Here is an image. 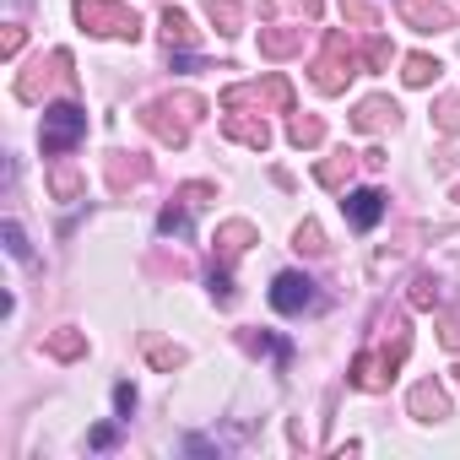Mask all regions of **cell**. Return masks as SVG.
<instances>
[{
	"mask_svg": "<svg viewBox=\"0 0 460 460\" xmlns=\"http://www.w3.org/2000/svg\"><path fill=\"white\" fill-rule=\"evenodd\" d=\"M76 22L98 39H136L141 33V17L119 0H76Z\"/></svg>",
	"mask_w": 460,
	"mask_h": 460,
	"instance_id": "1",
	"label": "cell"
},
{
	"mask_svg": "<svg viewBox=\"0 0 460 460\" xmlns=\"http://www.w3.org/2000/svg\"><path fill=\"white\" fill-rule=\"evenodd\" d=\"M87 136V114L76 109V103H55V109H44V157H66L76 141Z\"/></svg>",
	"mask_w": 460,
	"mask_h": 460,
	"instance_id": "2",
	"label": "cell"
},
{
	"mask_svg": "<svg viewBox=\"0 0 460 460\" xmlns=\"http://www.w3.org/2000/svg\"><path fill=\"white\" fill-rule=\"evenodd\" d=\"M352 76H358V55H352V44L341 33H331L325 39V55L314 60V87L320 93H341Z\"/></svg>",
	"mask_w": 460,
	"mask_h": 460,
	"instance_id": "3",
	"label": "cell"
},
{
	"mask_svg": "<svg viewBox=\"0 0 460 460\" xmlns=\"http://www.w3.org/2000/svg\"><path fill=\"white\" fill-rule=\"evenodd\" d=\"M320 304V288L304 277V271H282L277 282H271V309L277 314H304V309H314Z\"/></svg>",
	"mask_w": 460,
	"mask_h": 460,
	"instance_id": "4",
	"label": "cell"
},
{
	"mask_svg": "<svg viewBox=\"0 0 460 460\" xmlns=\"http://www.w3.org/2000/svg\"><path fill=\"white\" fill-rule=\"evenodd\" d=\"M401 358H406V352H363V358L352 363V385H363V390H385Z\"/></svg>",
	"mask_w": 460,
	"mask_h": 460,
	"instance_id": "5",
	"label": "cell"
},
{
	"mask_svg": "<svg viewBox=\"0 0 460 460\" xmlns=\"http://www.w3.org/2000/svg\"><path fill=\"white\" fill-rule=\"evenodd\" d=\"M341 206H347V222L358 227V234H368V227L385 217V195H379V190H352Z\"/></svg>",
	"mask_w": 460,
	"mask_h": 460,
	"instance_id": "6",
	"label": "cell"
},
{
	"mask_svg": "<svg viewBox=\"0 0 460 460\" xmlns=\"http://www.w3.org/2000/svg\"><path fill=\"white\" fill-rule=\"evenodd\" d=\"M250 244H255V227H250V222H222V227H217V250H222V261H239Z\"/></svg>",
	"mask_w": 460,
	"mask_h": 460,
	"instance_id": "7",
	"label": "cell"
},
{
	"mask_svg": "<svg viewBox=\"0 0 460 460\" xmlns=\"http://www.w3.org/2000/svg\"><path fill=\"white\" fill-rule=\"evenodd\" d=\"M395 114H401V109H395L390 98H368V103H358L352 125H358V130H385V125L395 130Z\"/></svg>",
	"mask_w": 460,
	"mask_h": 460,
	"instance_id": "8",
	"label": "cell"
},
{
	"mask_svg": "<svg viewBox=\"0 0 460 460\" xmlns=\"http://www.w3.org/2000/svg\"><path fill=\"white\" fill-rule=\"evenodd\" d=\"M234 141H244V146H255V152H266L271 146V130H266V119H227L222 125Z\"/></svg>",
	"mask_w": 460,
	"mask_h": 460,
	"instance_id": "9",
	"label": "cell"
},
{
	"mask_svg": "<svg viewBox=\"0 0 460 460\" xmlns=\"http://www.w3.org/2000/svg\"><path fill=\"white\" fill-rule=\"evenodd\" d=\"M206 17L217 22V33H239L244 28V6H239V0H206Z\"/></svg>",
	"mask_w": 460,
	"mask_h": 460,
	"instance_id": "10",
	"label": "cell"
},
{
	"mask_svg": "<svg viewBox=\"0 0 460 460\" xmlns=\"http://www.w3.org/2000/svg\"><path fill=\"white\" fill-rule=\"evenodd\" d=\"M449 411V401H444V390H433V385H417L411 390V417H422V422H433V417H444Z\"/></svg>",
	"mask_w": 460,
	"mask_h": 460,
	"instance_id": "11",
	"label": "cell"
},
{
	"mask_svg": "<svg viewBox=\"0 0 460 460\" xmlns=\"http://www.w3.org/2000/svg\"><path fill=\"white\" fill-rule=\"evenodd\" d=\"M288 141H293V146H320V141H325V125H320V119H304V114H293V125H288Z\"/></svg>",
	"mask_w": 460,
	"mask_h": 460,
	"instance_id": "12",
	"label": "cell"
},
{
	"mask_svg": "<svg viewBox=\"0 0 460 460\" xmlns=\"http://www.w3.org/2000/svg\"><path fill=\"white\" fill-rule=\"evenodd\" d=\"M44 347H49L55 358H66V363H71V358H82V352H87V336H82V331H55Z\"/></svg>",
	"mask_w": 460,
	"mask_h": 460,
	"instance_id": "13",
	"label": "cell"
},
{
	"mask_svg": "<svg viewBox=\"0 0 460 460\" xmlns=\"http://www.w3.org/2000/svg\"><path fill=\"white\" fill-rule=\"evenodd\" d=\"M190 200H173V206H163V217H157V234H190V211H184Z\"/></svg>",
	"mask_w": 460,
	"mask_h": 460,
	"instance_id": "14",
	"label": "cell"
},
{
	"mask_svg": "<svg viewBox=\"0 0 460 460\" xmlns=\"http://www.w3.org/2000/svg\"><path fill=\"white\" fill-rule=\"evenodd\" d=\"M163 39H168V49H173V44H179V49H184V44H190V39H195V33H190V17H184V12H173V6H168V12H163Z\"/></svg>",
	"mask_w": 460,
	"mask_h": 460,
	"instance_id": "15",
	"label": "cell"
},
{
	"mask_svg": "<svg viewBox=\"0 0 460 460\" xmlns=\"http://www.w3.org/2000/svg\"><path fill=\"white\" fill-rule=\"evenodd\" d=\"M428 82H438V60L433 55H411L406 60V87H428Z\"/></svg>",
	"mask_w": 460,
	"mask_h": 460,
	"instance_id": "16",
	"label": "cell"
},
{
	"mask_svg": "<svg viewBox=\"0 0 460 460\" xmlns=\"http://www.w3.org/2000/svg\"><path fill=\"white\" fill-rule=\"evenodd\" d=\"M304 44V33H261V49L271 55V60H282V55H293Z\"/></svg>",
	"mask_w": 460,
	"mask_h": 460,
	"instance_id": "17",
	"label": "cell"
},
{
	"mask_svg": "<svg viewBox=\"0 0 460 460\" xmlns=\"http://www.w3.org/2000/svg\"><path fill=\"white\" fill-rule=\"evenodd\" d=\"M298 250H304V255H325V250H331L325 234H320V222H304V227H298Z\"/></svg>",
	"mask_w": 460,
	"mask_h": 460,
	"instance_id": "18",
	"label": "cell"
},
{
	"mask_svg": "<svg viewBox=\"0 0 460 460\" xmlns=\"http://www.w3.org/2000/svg\"><path fill=\"white\" fill-rule=\"evenodd\" d=\"M347 173H352V157H347V152H341L336 163H320V184H331V190L347 184Z\"/></svg>",
	"mask_w": 460,
	"mask_h": 460,
	"instance_id": "19",
	"label": "cell"
},
{
	"mask_svg": "<svg viewBox=\"0 0 460 460\" xmlns=\"http://www.w3.org/2000/svg\"><path fill=\"white\" fill-rule=\"evenodd\" d=\"M49 190H55L60 200H76V190H82V179H76L71 168H55V173H49Z\"/></svg>",
	"mask_w": 460,
	"mask_h": 460,
	"instance_id": "20",
	"label": "cell"
},
{
	"mask_svg": "<svg viewBox=\"0 0 460 460\" xmlns=\"http://www.w3.org/2000/svg\"><path fill=\"white\" fill-rule=\"evenodd\" d=\"M363 60H368V66H374V71H385V66H390V60H395V49H390V44H385V39H379V33H374V39H368V49H363Z\"/></svg>",
	"mask_w": 460,
	"mask_h": 460,
	"instance_id": "21",
	"label": "cell"
},
{
	"mask_svg": "<svg viewBox=\"0 0 460 460\" xmlns=\"http://www.w3.org/2000/svg\"><path fill=\"white\" fill-rule=\"evenodd\" d=\"M411 304H417V309H433V304H438V288H433L428 277H417V282H411Z\"/></svg>",
	"mask_w": 460,
	"mask_h": 460,
	"instance_id": "22",
	"label": "cell"
},
{
	"mask_svg": "<svg viewBox=\"0 0 460 460\" xmlns=\"http://www.w3.org/2000/svg\"><path fill=\"white\" fill-rule=\"evenodd\" d=\"M152 363H157V368H184V347H163V341H157V347H152Z\"/></svg>",
	"mask_w": 460,
	"mask_h": 460,
	"instance_id": "23",
	"label": "cell"
},
{
	"mask_svg": "<svg viewBox=\"0 0 460 460\" xmlns=\"http://www.w3.org/2000/svg\"><path fill=\"white\" fill-rule=\"evenodd\" d=\"M6 250H12L17 261H28V255H33V250H28V234H22L17 222H6Z\"/></svg>",
	"mask_w": 460,
	"mask_h": 460,
	"instance_id": "24",
	"label": "cell"
},
{
	"mask_svg": "<svg viewBox=\"0 0 460 460\" xmlns=\"http://www.w3.org/2000/svg\"><path fill=\"white\" fill-rule=\"evenodd\" d=\"M438 130H444V136L460 130V103H438Z\"/></svg>",
	"mask_w": 460,
	"mask_h": 460,
	"instance_id": "25",
	"label": "cell"
},
{
	"mask_svg": "<svg viewBox=\"0 0 460 460\" xmlns=\"http://www.w3.org/2000/svg\"><path fill=\"white\" fill-rule=\"evenodd\" d=\"M211 298L217 304H234V282H227V271H211Z\"/></svg>",
	"mask_w": 460,
	"mask_h": 460,
	"instance_id": "26",
	"label": "cell"
},
{
	"mask_svg": "<svg viewBox=\"0 0 460 460\" xmlns=\"http://www.w3.org/2000/svg\"><path fill=\"white\" fill-rule=\"evenodd\" d=\"M114 406H119V417H130V411H136V390L119 385V390H114Z\"/></svg>",
	"mask_w": 460,
	"mask_h": 460,
	"instance_id": "27",
	"label": "cell"
}]
</instances>
